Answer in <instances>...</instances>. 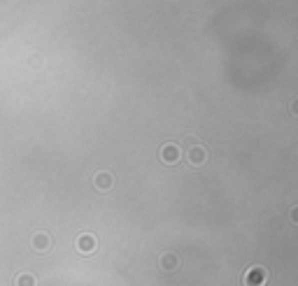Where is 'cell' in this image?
I'll list each match as a JSON object with an SVG mask.
<instances>
[{"label": "cell", "instance_id": "obj_1", "mask_svg": "<svg viewBox=\"0 0 298 286\" xmlns=\"http://www.w3.org/2000/svg\"><path fill=\"white\" fill-rule=\"evenodd\" d=\"M266 282H268V270H266V268H261V266L250 268V270L244 273V277H242V284L244 286H264Z\"/></svg>", "mask_w": 298, "mask_h": 286}, {"label": "cell", "instance_id": "obj_2", "mask_svg": "<svg viewBox=\"0 0 298 286\" xmlns=\"http://www.w3.org/2000/svg\"><path fill=\"white\" fill-rule=\"evenodd\" d=\"M77 252L80 254H94L96 252V247H98V242H96L94 235H88V233H84V235H80L77 238Z\"/></svg>", "mask_w": 298, "mask_h": 286}, {"label": "cell", "instance_id": "obj_3", "mask_svg": "<svg viewBox=\"0 0 298 286\" xmlns=\"http://www.w3.org/2000/svg\"><path fill=\"white\" fill-rule=\"evenodd\" d=\"M186 156H189L191 165H203L205 161H208V149L200 147V144H196V147H191V149L186 151Z\"/></svg>", "mask_w": 298, "mask_h": 286}, {"label": "cell", "instance_id": "obj_4", "mask_svg": "<svg viewBox=\"0 0 298 286\" xmlns=\"http://www.w3.org/2000/svg\"><path fill=\"white\" fill-rule=\"evenodd\" d=\"M161 158L166 161V163H177L180 161V147L177 144H163V149H161Z\"/></svg>", "mask_w": 298, "mask_h": 286}, {"label": "cell", "instance_id": "obj_5", "mask_svg": "<svg viewBox=\"0 0 298 286\" xmlns=\"http://www.w3.org/2000/svg\"><path fill=\"white\" fill-rule=\"evenodd\" d=\"M94 184H96V189L108 191V189H112V184H114V177H112L110 172H98L94 177Z\"/></svg>", "mask_w": 298, "mask_h": 286}, {"label": "cell", "instance_id": "obj_6", "mask_svg": "<svg viewBox=\"0 0 298 286\" xmlns=\"http://www.w3.org/2000/svg\"><path fill=\"white\" fill-rule=\"evenodd\" d=\"M33 247L38 249V252H47L49 249V235L47 233H38V235H33Z\"/></svg>", "mask_w": 298, "mask_h": 286}, {"label": "cell", "instance_id": "obj_7", "mask_svg": "<svg viewBox=\"0 0 298 286\" xmlns=\"http://www.w3.org/2000/svg\"><path fill=\"white\" fill-rule=\"evenodd\" d=\"M177 266H180V261H177L175 254H163L161 256V268L163 270H175Z\"/></svg>", "mask_w": 298, "mask_h": 286}, {"label": "cell", "instance_id": "obj_8", "mask_svg": "<svg viewBox=\"0 0 298 286\" xmlns=\"http://www.w3.org/2000/svg\"><path fill=\"white\" fill-rule=\"evenodd\" d=\"M14 286H38V282H35L33 275L24 273V275H19V277L14 280Z\"/></svg>", "mask_w": 298, "mask_h": 286}]
</instances>
